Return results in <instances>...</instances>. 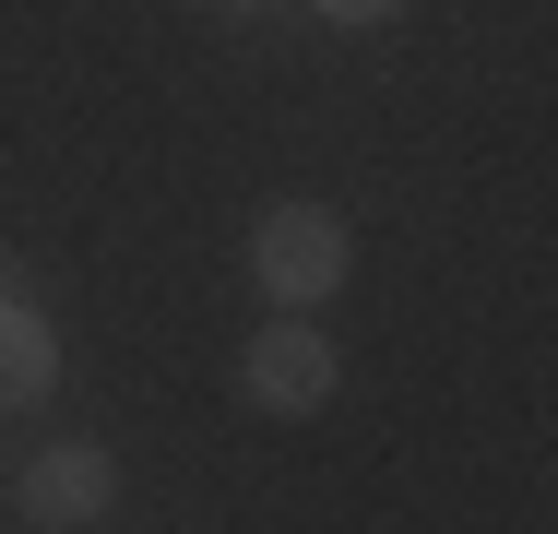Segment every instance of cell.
<instances>
[{"mask_svg":"<svg viewBox=\"0 0 558 534\" xmlns=\"http://www.w3.org/2000/svg\"><path fill=\"white\" fill-rule=\"evenodd\" d=\"M48 392H60V332L12 298V310H0V416H24V404H48Z\"/></svg>","mask_w":558,"mask_h":534,"instance_id":"obj_4","label":"cell"},{"mask_svg":"<svg viewBox=\"0 0 558 534\" xmlns=\"http://www.w3.org/2000/svg\"><path fill=\"white\" fill-rule=\"evenodd\" d=\"M333 380H344V368H333V344L310 332V310H286L250 356H238V392H250L262 416H322V404H333Z\"/></svg>","mask_w":558,"mask_h":534,"instance_id":"obj_3","label":"cell"},{"mask_svg":"<svg viewBox=\"0 0 558 534\" xmlns=\"http://www.w3.org/2000/svg\"><path fill=\"white\" fill-rule=\"evenodd\" d=\"M12 298H24V262H0V310H12Z\"/></svg>","mask_w":558,"mask_h":534,"instance_id":"obj_6","label":"cell"},{"mask_svg":"<svg viewBox=\"0 0 558 534\" xmlns=\"http://www.w3.org/2000/svg\"><path fill=\"white\" fill-rule=\"evenodd\" d=\"M226 12H250V0H226Z\"/></svg>","mask_w":558,"mask_h":534,"instance_id":"obj_7","label":"cell"},{"mask_svg":"<svg viewBox=\"0 0 558 534\" xmlns=\"http://www.w3.org/2000/svg\"><path fill=\"white\" fill-rule=\"evenodd\" d=\"M108 499H119L108 439H48V451H24V463H12V511H24V523H48V534L96 523Z\"/></svg>","mask_w":558,"mask_h":534,"instance_id":"obj_2","label":"cell"},{"mask_svg":"<svg viewBox=\"0 0 558 534\" xmlns=\"http://www.w3.org/2000/svg\"><path fill=\"white\" fill-rule=\"evenodd\" d=\"M344 262H356V238H344V214H322V203H274L250 226V286H262L274 310H322L344 286Z\"/></svg>","mask_w":558,"mask_h":534,"instance_id":"obj_1","label":"cell"},{"mask_svg":"<svg viewBox=\"0 0 558 534\" xmlns=\"http://www.w3.org/2000/svg\"><path fill=\"white\" fill-rule=\"evenodd\" d=\"M322 12H333V24H380L392 0H322Z\"/></svg>","mask_w":558,"mask_h":534,"instance_id":"obj_5","label":"cell"}]
</instances>
